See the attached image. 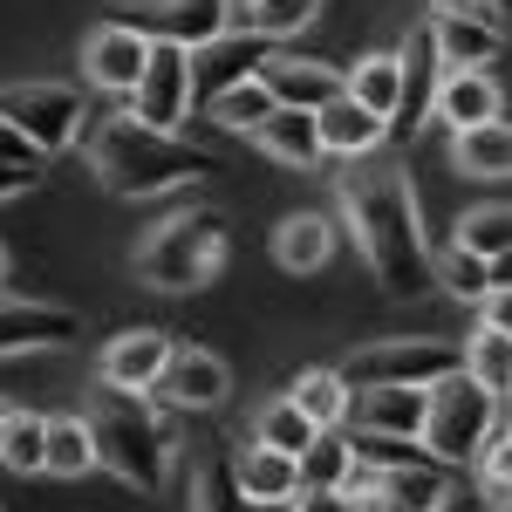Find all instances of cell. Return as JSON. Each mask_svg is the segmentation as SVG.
<instances>
[{
	"instance_id": "2e32d148",
	"label": "cell",
	"mask_w": 512,
	"mask_h": 512,
	"mask_svg": "<svg viewBox=\"0 0 512 512\" xmlns=\"http://www.w3.org/2000/svg\"><path fill=\"white\" fill-rule=\"evenodd\" d=\"M369 472H376V465H369ZM369 492H376L390 512H444V506H451V472H444L437 458L417 451L410 465H383Z\"/></svg>"
},
{
	"instance_id": "d6a6232c",
	"label": "cell",
	"mask_w": 512,
	"mask_h": 512,
	"mask_svg": "<svg viewBox=\"0 0 512 512\" xmlns=\"http://www.w3.org/2000/svg\"><path fill=\"white\" fill-rule=\"evenodd\" d=\"M287 403L315 424V431H342V410H349V383L335 376V369H308L294 390H287Z\"/></svg>"
},
{
	"instance_id": "4dcf8cb0",
	"label": "cell",
	"mask_w": 512,
	"mask_h": 512,
	"mask_svg": "<svg viewBox=\"0 0 512 512\" xmlns=\"http://www.w3.org/2000/svg\"><path fill=\"white\" fill-rule=\"evenodd\" d=\"M458 355H465V376H472V383H485L492 396H506V383H512V328L478 321V335L458 342Z\"/></svg>"
},
{
	"instance_id": "4fadbf2b",
	"label": "cell",
	"mask_w": 512,
	"mask_h": 512,
	"mask_svg": "<svg viewBox=\"0 0 512 512\" xmlns=\"http://www.w3.org/2000/svg\"><path fill=\"white\" fill-rule=\"evenodd\" d=\"M260 89L274 96V110H308V117H315L321 103L342 96V69L308 62V55H267V62H260Z\"/></svg>"
},
{
	"instance_id": "8fae6325",
	"label": "cell",
	"mask_w": 512,
	"mask_h": 512,
	"mask_svg": "<svg viewBox=\"0 0 512 512\" xmlns=\"http://www.w3.org/2000/svg\"><path fill=\"white\" fill-rule=\"evenodd\" d=\"M171 410H219L226 396H233V369L219 362L212 349H185V342H171V362H164V376H158V390Z\"/></svg>"
},
{
	"instance_id": "60d3db41",
	"label": "cell",
	"mask_w": 512,
	"mask_h": 512,
	"mask_svg": "<svg viewBox=\"0 0 512 512\" xmlns=\"http://www.w3.org/2000/svg\"><path fill=\"white\" fill-rule=\"evenodd\" d=\"M28 185H35V171H14V164H0V198L28 192Z\"/></svg>"
},
{
	"instance_id": "9a60e30c",
	"label": "cell",
	"mask_w": 512,
	"mask_h": 512,
	"mask_svg": "<svg viewBox=\"0 0 512 512\" xmlns=\"http://www.w3.org/2000/svg\"><path fill=\"white\" fill-rule=\"evenodd\" d=\"M82 335V321L69 308L48 301H0V355H28V349H69Z\"/></svg>"
},
{
	"instance_id": "83f0119b",
	"label": "cell",
	"mask_w": 512,
	"mask_h": 512,
	"mask_svg": "<svg viewBox=\"0 0 512 512\" xmlns=\"http://www.w3.org/2000/svg\"><path fill=\"white\" fill-rule=\"evenodd\" d=\"M431 280L444 294H458V301H485V294L506 287V260H472V253L444 246V253H431Z\"/></svg>"
},
{
	"instance_id": "ba28073f",
	"label": "cell",
	"mask_w": 512,
	"mask_h": 512,
	"mask_svg": "<svg viewBox=\"0 0 512 512\" xmlns=\"http://www.w3.org/2000/svg\"><path fill=\"white\" fill-rule=\"evenodd\" d=\"M0 123L14 137H28L35 158L48 164L55 151H69L82 137V89H69V82H14V89H0Z\"/></svg>"
},
{
	"instance_id": "30bf717a",
	"label": "cell",
	"mask_w": 512,
	"mask_h": 512,
	"mask_svg": "<svg viewBox=\"0 0 512 512\" xmlns=\"http://www.w3.org/2000/svg\"><path fill=\"white\" fill-rule=\"evenodd\" d=\"M260 62H267V41L239 35V28H226L219 41L192 48V55H185V69H192V110H205L212 96H226L233 82H253Z\"/></svg>"
},
{
	"instance_id": "7a4b0ae2",
	"label": "cell",
	"mask_w": 512,
	"mask_h": 512,
	"mask_svg": "<svg viewBox=\"0 0 512 512\" xmlns=\"http://www.w3.org/2000/svg\"><path fill=\"white\" fill-rule=\"evenodd\" d=\"M89 171H96V185L123 198H158L178 185H198V178H219V158L185 137L144 130L137 117H103L89 130Z\"/></svg>"
},
{
	"instance_id": "8992f818",
	"label": "cell",
	"mask_w": 512,
	"mask_h": 512,
	"mask_svg": "<svg viewBox=\"0 0 512 512\" xmlns=\"http://www.w3.org/2000/svg\"><path fill=\"white\" fill-rule=\"evenodd\" d=\"M465 355L458 342H437V335H396V342H376V349H355L335 376L349 390H431L444 376H458Z\"/></svg>"
},
{
	"instance_id": "44dd1931",
	"label": "cell",
	"mask_w": 512,
	"mask_h": 512,
	"mask_svg": "<svg viewBox=\"0 0 512 512\" xmlns=\"http://www.w3.org/2000/svg\"><path fill=\"white\" fill-rule=\"evenodd\" d=\"M233 465V485L246 506H294V492H301V472H294V458H280V451H267V444H246L239 458H226Z\"/></svg>"
},
{
	"instance_id": "8d00e7d4",
	"label": "cell",
	"mask_w": 512,
	"mask_h": 512,
	"mask_svg": "<svg viewBox=\"0 0 512 512\" xmlns=\"http://www.w3.org/2000/svg\"><path fill=\"white\" fill-rule=\"evenodd\" d=\"M246 499H239V485H233V465L219 458V465H198L192 478V512H239Z\"/></svg>"
},
{
	"instance_id": "7402d4cb",
	"label": "cell",
	"mask_w": 512,
	"mask_h": 512,
	"mask_svg": "<svg viewBox=\"0 0 512 512\" xmlns=\"http://www.w3.org/2000/svg\"><path fill=\"white\" fill-rule=\"evenodd\" d=\"M396 76H403V103H396V117H431V96H437V82H444V62H437L431 28H424V21H417L410 41L396 48Z\"/></svg>"
},
{
	"instance_id": "3957f363",
	"label": "cell",
	"mask_w": 512,
	"mask_h": 512,
	"mask_svg": "<svg viewBox=\"0 0 512 512\" xmlns=\"http://www.w3.org/2000/svg\"><path fill=\"white\" fill-rule=\"evenodd\" d=\"M89 437H96V465L117 472L137 492H158L164 485V458H171V431L144 396L123 390H96L89 403Z\"/></svg>"
},
{
	"instance_id": "4316f807",
	"label": "cell",
	"mask_w": 512,
	"mask_h": 512,
	"mask_svg": "<svg viewBox=\"0 0 512 512\" xmlns=\"http://www.w3.org/2000/svg\"><path fill=\"white\" fill-rule=\"evenodd\" d=\"M451 164L465 171V178H485V185H499L512 171V137L506 123H478V130H458L451 137Z\"/></svg>"
},
{
	"instance_id": "52a82bcc",
	"label": "cell",
	"mask_w": 512,
	"mask_h": 512,
	"mask_svg": "<svg viewBox=\"0 0 512 512\" xmlns=\"http://www.w3.org/2000/svg\"><path fill=\"white\" fill-rule=\"evenodd\" d=\"M110 28H130L144 48H205L233 28V0H117Z\"/></svg>"
},
{
	"instance_id": "836d02e7",
	"label": "cell",
	"mask_w": 512,
	"mask_h": 512,
	"mask_svg": "<svg viewBox=\"0 0 512 512\" xmlns=\"http://www.w3.org/2000/svg\"><path fill=\"white\" fill-rule=\"evenodd\" d=\"M253 444H267V451H280V458H301V451L315 444V424H308L287 396H274V403L253 417Z\"/></svg>"
},
{
	"instance_id": "b9f144b4",
	"label": "cell",
	"mask_w": 512,
	"mask_h": 512,
	"mask_svg": "<svg viewBox=\"0 0 512 512\" xmlns=\"http://www.w3.org/2000/svg\"><path fill=\"white\" fill-rule=\"evenodd\" d=\"M239 512H287V506H239Z\"/></svg>"
},
{
	"instance_id": "603a6c76",
	"label": "cell",
	"mask_w": 512,
	"mask_h": 512,
	"mask_svg": "<svg viewBox=\"0 0 512 512\" xmlns=\"http://www.w3.org/2000/svg\"><path fill=\"white\" fill-rule=\"evenodd\" d=\"M253 144L274 164H294V171H315L321 164V137H315V117L308 110H274V117L253 130Z\"/></svg>"
},
{
	"instance_id": "7c38bea8",
	"label": "cell",
	"mask_w": 512,
	"mask_h": 512,
	"mask_svg": "<svg viewBox=\"0 0 512 512\" xmlns=\"http://www.w3.org/2000/svg\"><path fill=\"white\" fill-rule=\"evenodd\" d=\"M164 362H171V335H158V328H123L117 342L103 349L96 376H103V390L151 396V390H158V376H164Z\"/></svg>"
},
{
	"instance_id": "6da1fadb",
	"label": "cell",
	"mask_w": 512,
	"mask_h": 512,
	"mask_svg": "<svg viewBox=\"0 0 512 512\" xmlns=\"http://www.w3.org/2000/svg\"><path fill=\"white\" fill-rule=\"evenodd\" d=\"M342 212H349L355 253L376 274V287L396 294V301H410L431 280V239H424V212H417V192H410L403 164L362 158L342 178Z\"/></svg>"
},
{
	"instance_id": "e0dca14e",
	"label": "cell",
	"mask_w": 512,
	"mask_h": 512,
	"mask_svg": "<svg viewBox=\"0 0 512 512\" xmlns=\"http://www.w3.org/2000/svg\"><path fill=\"white\" fill-rule=\"evenodd\" d=\"M431 110L451 130H478V123H506V96H499V82L485 76V69H444Z\"/></svg>"
},
{
	"instance_id": "f546056e",
	"label": "cell",
	"mask_w": 512,
	"mask_h": 512,
	"mask_svg": "<svg viewBox=\"0 0 512 512\" xmlns=\"http://www.w3.org/2000/svg\"><path fill=\"white\" fill-rule=\"evenodd\" d=\"M458 253H472V260H506L512 253V212L492 198V205H472V212H458V233H451Z\"/></svg>"
},
{
	"instance_id": "277c9868",
	"label": "cell",
	"mask_w": 512,
	"mask_h": 512,
	"mask_svg": "<svg viewBox=\"0 0 512 512\" xmlns=\"http://www.w3.org/2000/svg\"><path fill=\"white\" fill-rule=\"evenodd\" d=\"M219 260H226V212H212V205H185L137 246V274L158 294H192L198 280L219 274Z\"/></svg>"
},
{
	"instance_id": "f1b7e54d",
	"label": "cell",
	"mask_w": 512,
	"mask_h": 512,
	"mask_svg": "<svg viewBox=\"0 0 512 512\" xmlns=\"http://www.w3.org/2000/svg\"><path fill=\"white\" fill-rule=\"evenodd\" d=\"M321 0H233V28L253 41H287L294 28L315 21Z\"/></svg>"
},
{
	"instance_id": "9c48e42d",
	"label": "cell",
	"mask_w": 512,
	"mask_h": 512,
	"mask_svg": "<svg viewBox=\"0 0 512 512\" xmlns=\"http://www.w3.org/2000/svg\"><path fill=\"white\" fill-rule=\"evenodd\" d=\"M123 103H130L123 117H137L144 130L178 137L185 117H192V69H185V48H151V55H144V76H137V89H130Z\"/></svg>"
},
{
	"instance_id": "e575fe53",
	"label": "cell",
	"mask_w": 512,
	"mask_h": 512,
	"mask_svg": "<svg viewBox=\"0 0 512 512\" xmlns=\"http://www.w3.org/2000/svg\"><path fill=\"white\" fill-rule=\"evenodd\" d=\"M0 465L7 472H41V417L0 403Z\"/></svg>"
},
{
	"instance_id": "d4e9b609",
	"label": "cell",
	"mask_w": 512,
	"mask_h": 512,
	"mask_svg": "<svg viewBox=\"0 0 512 512\" xmlns=\"http://www.w3.org/2000/svg\"><path fill=\"white\" fill-rule=\"evenodd\" d=\"M89 465H96V437H89V417H41V472L82 478Z\"/></svg>"
},
{
	"instance_id": "7bdbcfd3",
	"label": "cell",
	"mask_w": 512,
	"mask_h": 512,
	"mask_svg": "<svg viewBox=\"0 0 512 512\" xmlns=\"http://www.w3.org/2000/svg\"><path fill=\"white\" fill-rule=\"evenodd\" d=\"M0 280H7V253H0Z\"/></svg>"
},
{
	"instance_id": "1f68e13d",
	"label": "cell",
	"mask_w": 512,
	"mask_h": 512,
	"mask_svg": "<svg viewBox=\"0 0 512 512\" xmlns=\"http://www.w3.org/2000/svg\"><path fill=\"white\" fill-rule=\"evenodd\" d=\"M349 465H355L349 431H315V444L294 458V472H301V492H342Z\"/></svg>"
},
{
	"instance_id": "484cf974",
	"label": "cell",
	"mask_w": 512,
	"mask_h": 512,
	"mask_svg": "<svg viewBox=\"0 0 512 512\" xmlns=\"http://www.w3.org/2000/svg\"><path fill=\"white\" fill-rule=\"evenodd\" d=\"M342 96L362 103L369 117L396 123V103H403V76H396V55H362L349 76H342Z\"/></svg>"
},
{
	"instance_id": "cb8c5ba5",
	"label": "cell",
	"mask_w": 512,
	"mask_h": 512,
	"mask_svg": "<svg viewBox=\"0 0 512 512\" xmlns=\"http://www.w3.org/2000/svg\"><path fill=\"white\" fill-rule=\"evenodd\" d=\"M328 253H335V226H328L321 212H294V219H280L274 260L287 267V274H315V267H328Z\"/></svg>"
},
{
	"instance_id": "ab89813d",
	"label": "cell",
	"mask_w": 512,
	"mask_h": 512,
	"mask_svg": "<svg viewBox=\"0 0 512 512\" xmlns=\"http://www.w3.org/2000/svg\"><path fill=\"white\" fill-rule=\"evenodd\" d=\"M287 512H355V499L349 492H294Z\"/></svg>"
},
{
	"instance_id": "f35d334b",
	"label": "cell",
	"mask_w": 512,
	"mask_h": 512,
	"mask_svg": "<svg viewBox=\"0 0 512 512\" xmlns=\"http://www.w3.org/2000/svg\"><path fill=\"white\" fill-rule=\"evenodd\" d=\"M0 164H14V171H41L35 144H28V137H14L7 123H0Z\"/></svg>"
},
{
	"instance_id": "74e56055",
	"label": "cell",
	"mask_w": 512,
	"mask_h": 512,
	"mask_svg": "<svg viewBox=\"0 0 512 512\" xmlns=\"http://www.w3.org/2000/svg\"><path fill=\"white\" fill-rule=\"evenodd\" d=\"M437 14H472V21H485V28H506V7L499 0H431Z\"/></svg>"
},
{
	"instance_id": "d590c367",
	"label": "cell",
	"mask_w": 512,
	"mask_h": 512,
	"mask_svg": "<svg viewBox=\"0 0 512 512\" xmlns=\"http://www.w3.org/2000/svg\"><path fill=\"white\" fill-rule=\"evenodd\" d=\"M205 110H212V123H226V130H246V137H253L260 123L274 117V96H267V89H260V76H253V82H233L226 96H212Z\"/></svg>"
},
{
	"instance_id": "ac0fdd59",
	"label": "cell",
	"mask_w": 512,
	"mask_h": 512,
	"mask_svg": "<svg viewBox=\"0 0 512 512\" xmlns=\"http://www.w3.org/2000/svg\"><path fill=\"white\" fill-rule=\"evenodd\" d=\"M144 41L130 35V28H96L89 35V48H82V76H89V89H110V96H130L137 89V76H144Z\"/></svg>"
},
{
	"instance_id": "5b68a950",
	"label": "cell",
	"mask_w": 512,
	"mask_h": 512,
	"mask_svg": "<svg viewBox=\"0 0 512 512\" xmlns=\"http://www.w3.org/2000/svg\"><path fill=\"white\" fill-rule=\"evenodd\" d=\"M499 417H506V396H492L485 383H472L458 369V376H444V383L424 390V431H417V444L444 472H458V465H478V451H485V437H492Z\"/></svg>"
},
{
	"instance_id": "d6986e66",
	"label": "cell",
	"mask_w": 512,
	"mask_h": 512,
	"mask_svg": "<svg viewBox=\"0 0 512 512\" xmlns=\"http://www.w3.org/2000/svg\"><path fill=\"white\" fill-rule=\"evenodd\" d=\"M383 130L390 123L369 117L362 103H349V96H335V103H321L315 110V137H321V158H376L383 151Z\"/></svg>"
},
{
	"instance_id": "5bb4252c",
	"label": "cell",
	"mask_w": 512,
	"mask_h": 512,
	"mask_svg": "<svg viewBox=\"0 0 512 512\" xmlns=\"http://www.w3.org/2000/svg\"><path fill=\"white\" fill-rule=\"evenodd\" d=\"M342 431L349 437H403V444H417V431H424V390H349Z\"/></svg>"
},
{
	"instance_id": "ffe728a7",
	"label": "cell",
	"mask_w": 512,
	"mask_h": 512,
	"mask_svg": "<svg viewBox=\"0 0 512 512\" xmlns=\"http://www.w3.org/2000/svg\"><path fill=\"white\" fill-rule=\"evenodd\" d=\"M431 48L444 69H492L499 62V48H506V28H485V21H472V14H437L431 7Z\"/></svg>"
}]
</instances>
